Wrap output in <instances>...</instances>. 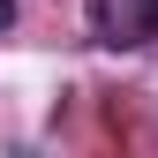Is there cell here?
Segmentation results:
<instances>
[{
    "mask_svg": "<svg viewBox=\"0 0 158 158\" xmlns=\"http://www.w3.org/2000/svg\"><path fill=\"white\" fill-rule=\"evenodd\" d=\"M8 23H15V0H0V30H8Z\"/></svg>",
    "mask_w": 158,
    "mask_h": 158,
    "instance_id": "2",
    "label": "cell"
},
{
    "mask_svg": "<svg viewBox=\"0 0 158 158\" xmlns=\"http://www.w3.org/2000/svg\"><path fill=\"white\" fill-rule=\"evenodd\" d=\"M90 30H98V45L135 53L158 38V0H90Z\"/></svg>",
    "mask_w": 158,
    "mask_h": 158,
    "instance_id": "1",
    "label": "cell"
}]
</instances>
